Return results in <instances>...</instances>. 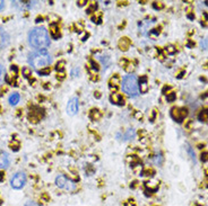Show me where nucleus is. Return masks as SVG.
Returning a JSON list of instances; mask_svg holds the SVG:
<instances>
[{
	"mask_svg": "<svg viewBox=\"0 0 208 206\" xmlns=\"http://www.w3.org/2000/svg\"><path fill=\"white\" fill-rule=\"evenodd\" d=\"M63 66H65V62L63 61H61V62H59L58 64H57V70L58 71H63Z\"/></svg>",
	"mask_w": 208,
	"mask_h": 206,
	"instance_id": "5701e85b",
	"label": "nucleus"
},
{
	"mask_svg": "<svg viewBox=\"0 0 208 206\" xmlns=\"http://www.w3.org/2000/svg\"><path fill=\"white\" fill-rule=\"evenodd\" d=\"M26 180H27V178H26V175L23 171H19V172H16L14 176L11 177L10 179V186L11 188H14V189H22L26 184Z\"/></svg>",
	"mask_w": 208,
	"mask_h": 206,
	"instance_id": "39448f33",
	"label": "nucleus"
},
{
	"mask_svg": "<svg viewBox=\"0 0 208 206\" xmlns=\"http://www.w3.org/2000/svg\"><path fill=\"white\" fill-rule=\"evenodd\" d=\"M172 117L174 118L175 121L181 122L183 118L187 116V109H179V108H173L171 112Z\"/></svg>",
	"mask_w": 208,
	"mask_h": 206,
	"instance_id": "0eeeda50",
	"label": "nucleus"
},
{
	"mask_svg": "<svg viewBox=\"0 0 208 206\" xmlns=\"http://www.w3.org/2000/svg\"><path fill=\"white\" fill-rule=\"evenodd\" d=\"M39 73L40 74H49L50 73V70L46 69V70H44V71H39Z\"/></svg>",
	"mask_w": 208,
	"mask_h": 206,
	"instance_id": "a878e982",
	"label": "nucleus"
},
{
	"mask_svg": "<svg viewBox=\"0 0 208 206\" xmlns=\"http://www.w3.org/2000/svg\"><path fill=\"white\" fill-rule=\"evenodd\" d=\"M24 206H41L40 204H36L35 202H27Z\"/></svg>",
	"mask_w": 208,
	"mask_h": 206,
	"instance_id": "393cba45",
	"label": "nucleus"
},
{
	"mask_svg": "<svg viewBox=\"0 0 208 206\" xmlns=\"http://www.w3.org/2000/svg\"><path fill=\"white\" fill-rule=\"evenodd\" d=\"M56 185L57 187H59L60 189H65V190L67 191H75L76 188H77V186H76L74 181L69 179V178H67L66 176H63V175L57 176Z\"/></svg>",
	"mask_w": 208,
	"mask_h": 206,
	"instance_id": "20e7f679",
	"label": "nucleus"
},
{
	"mask_svg": "<svg viewBox=\"0 0 208 206\" xmlns=\"http://www.w3.org/2000/svg\"><path fill=\"white\" fill-rule=\"evenodd\" d=\"M135 136V132H134V130H129L128 132H127V134H126V140H130V139H132Z\"/></svg>",
	"mask_w": 208,
	"mask_h": 206,
	"instance_id": "a211bd4d",
	"label": "nucleus"
},
{
	"mask_svg": "<svg viewBox=\"0 0 208 206\" xmlns=\"http://www.w3.org/2000/svg\"><path fill=\"white\" fill-rule=\"evenodd\" d=\"M198 119L201 122H207L208 121V109H202L198 115Z\"/></svg>",
	"mask_w": 208,
	"mask_h": 206,
	"instance_id": "2eb2a0df",
	"label": "nucleus"
},
{
	"mask_svg": "<svg viewBox=\"0 0 208 206\" xmlns=\"http://www.w3.org/2000/svg\"><path fill=\"white\" fill-rule=\"evenodd\" d=\"M175 98H176V96H175L174 92H171V94H167V96H166L167 101H173V100H174Z\"/></svg>",
	"mask_w": 208,
	"mask_h": 206,
	"instance_id": "aec40b11",
	"label": "nucleus"
},
{
	"mask_svg": "<svg viewBox=\"0 0 208 206\" xmlns=\"http://www.w3.org/2000/svg\"><path fill=\"white\" fill-rule=\"evenodd\" d=\"M201 161H208V152H204L202 154H201Z\"/></svg>",
	"mask_w": 208,
	"mask_h": 206,
	"instance_id": "b1692460",
	"label": "nucleus"
},
{
	"mask_svg": "<svg viewBox=\"0 0 208 206\" xmlns=\"http://www.w3.org/2000/svg\"><path fill=\"white\" fill-rule=\"evenodd\" d=\"M4 74H5V68L2 66V64H0V83L4 80Z\"/></svg>",
	"mask_w": 208,
	"mask_h": 206,
	"instance_id": "4be33fe9",
	"label": "nucleus"
},
{
	"mask_svg": "<svg viewBox=\"0 0 208 206\" xmlns=\"http://www.w3.org/2000/svg\"><path fill=\"white\" fill-rule=\"evenodd\" d=\"M129 46H130L129 38H127V37H122V38L119 41V48H120L121 51H127Z\"/></svg>",
	"mask_w": 208,
	"mask_h": 206,
	"instance_id": "9d476101",
	"label": "nucleus"
},
{
	"mask_svg": "<svg viewBox=\"0 0 208 206\" xmlns=\"http://www.w3.org/2000/svg\"><path fill=\"white\" fill-rule=\"evenodd\" d=\"M200 46L202 50H206V48H208V40L207 38H205V40H202L200 42Z\"/></svg>",
	"mask_w": 208,
	"mask_h": 206,
	"instance_id": "412c9836",
	"label": "nucleus"
},
{
	"mask_svg": "<svg viewBox=\"0 0 208 206\" xmlns=\"http://www.w3.org/2000/svg\"><path fill=\"white\" fill-rule=\"evenodd\" d=\"M111 101L112 103L117 104V105H123V104H124V100H123L122 96L119 95V94H112Z\"/></svg>",
	"mask_w": 208,
	"mask_h": 206,
	"instance_id": "f8f14e48",
	"label": "nucleus"
},
{
	"mask_svg": "<svg viewBox=\"0 0 208 206\" xmlns=\"http://www.w3.org/2000/svg\"><path fill=\"white\" fill-rule=\"evenodd\" d=\"M28 43L32 48H36L37 51L45 50L50 45V36L48 30L44 27H34L28 33Z\"/></svg>",
	"mask_w": 208,
	"mask_h": 206,
	"instance_id": "f257e3e1",
	"label": "nucleus"
},
{
	"mask_svg": "<svg viewBox=\"0 0 208 206\" xmlns=\"http://www.w3.org/2000/svg\"><path fill=\"white\" fill-rule=\"evenodd\" d=\"M78 108H79V103H78L77 97H72L67 104V113L70 116H74L78 113Z\"/></svg>",
	"mask_w": 208,
	"mask_h": 206,
	"instance_id": "423d86ee",
	"label": "nucleus"
},
{
	"mask_svg": "<svg viewBox=\"0 0 208 206\" xmlns=\"http://www.w3.org/2000/svg\"><path fill=\"white\" fill-rule=\"evenodd\" d=\"M187 151H188V153L190 154V157H191V159H192L193 161L196 162V155H195V152H193L192 147H190L189 145H187Z\"/></svg>",
	"mask_w": 208,
	"mask_h": 206,
	"instance_id": "f3484780",
	"label": "nucleus"
},
{
	"mask_svg": "<svg viewBox=\"0 0 208 206\" xmlns=\"http://www.w3.org/2000/svg\"><path fill=\"white\" fill-rule=\"evenodd\" d=\"M52 62V58L45 50L35 51L33 53H30L28 55V63L30 66L36 70L44 69L48 66H50Z\"/></svg>",
	"mask_w": 208,
	"mask_h": 206,
	"instance_id": "f03ea898",
	"label": "nucleus"
},
{
	"mask_svg": "<svg viewBox=\"0 0 208 206\" xmlns=\"http://www.w3.org/2000/svg\"><path fill=\"white\" fill-rule=\"evenodd\" d=\"M50 33H51L53 38H58V37L60 36V30H59V27H58L57 24H52V25H50Z\"/></svg>",
	"mask_w": 208,
	"mask_h": 206,
	"instance_id": "ddd939ff",
	"label": "nucleus"
},
{
	"mask_svg": "<svg viewBox=\"0 0 208 206\" xmlns=\"http://www.w3.org/2000/svg\"><path fill=\"white\" fill-rule=\"evenodd\" d=\"M154 8H162V5H157V2H154Z\"/></svg>",
	"mask_w": 208,
	"mask_h": 206,
	"instance_id": "cd10ccee",
	"label": "nucleus"
},
{
	"mask_svg": "<svg viewBox=\"0 0 208 206\" xmlns=\"http://www.w3.org/2000/svg\"><path fill=\"white\" fill-rule=\"evenodd\" d=\"M119 77L118 76H114V77L112 78L111 81H110V88H111V90H117L118 89V85H119Z\"/></svg>",
	"mask_w": 208,
	"mask_h": 206,
	"instance_id": "4468645a",
	"label": "nucleus"
},
{
	"mask_svg": "<svg viewBox=\"0 0 208 206\" xmlns=\"http://www.w3.org/2000/svg\"><path fill=\"white\" fill-rule=\"evenodd\" d=\"M91 117L93 118V119H98L101 117V113L97 109H93L92 113H91Z\"/></svg>",
	"mask_w": 208,
	"mask_h": 206,
	"instance_id": "dca6fc26",
	"label": "nucleus"
},
{
	"mask_svg": "<svg viewBox=\"0 0 208 206\" xmlns=\"http://www.w3.org/2000/svg\"><path fill=\"white\" fill-rule=\"evenodd\" d=\"M19 100H20V96H19V94H17V92L11 94V95L9 96V98H8V101H9V104H10L11 106L17 105V104L19 103Z\"/></svg>",
	"mask_w": 208,
	"mask_h": 206,
	"instance_id": "1a4fd4ad",
	"label": "nucleus"
},
{
	"mask_svg": "<svg viewBox=\"0 0 208 206\" xmlns=\"http://www.w3.org/2000/svg\"><path fill=\"white\" fill-rule=\"evenodd\" d=\"M5 8V1H0V10H2Z\"/></svg>",
	"mask_w": 208,
	"mask_h": 206,
	"instance_id": "bb28decb",
	"label": "nucleus"
},
{
	"mask_svg": "<svg viewBox=\"0 0 208 206\" xmlns=\"http://www.w3.org/2000/svg\"><path fill=\"white\" fill-rule=\"evenodd\" d=\"M10 165V159L4 151H0V169H6Z\"/></svg>",
	"mask_w": 208,
	"mask_h": 206,
	"instance_id": "6e6552de",
	"label": "nucleus"
},
{
	"mask_svg": "<svg viewBox=\"0 0 208 206\" xmlns=\"http://www.w3.org/2000/svg\"><path fill=\"white\" fill-rule=\"evenodd\" d=\"M166 52L170 53V54H174L175 52H176V48L173 45H169V46H166Z\"/></svg>",
	"mask_w": 208,
	"mask_h": 206,
	"instance_id": "6ab92c4d",
	"label": "nucleus"
},
{
	"mask_svg": "<svg viewBox=\"0 0 208 206\" xmlns=\"http://www.w3.org/2000/svg\"><path fill=\"white\" fill-rule=\"evenodd\" d=\"M121 89L122 91L129 97H137L139 95V85H138L137 77L132 73L124 76L121 81Z\"/></svg>",
	"mask_w": 208,
	"mask_h": 206,
	"instance_id": "7ed1b4c3",
	"label": "nucleus"
},
{
	"mask_svg": "<svg viewBox=\"0 0 208 206\" xmlns=\"http://www.w3.org/2000/svg\"><path fill=\"white\" fill-rule=\"evenodd\" d=\"M139 89H140L141 92H147L148 90V85H147V78L146 77H141L140 80H139Z\"/></svg>",
	"mask_w": 208,
	"mask_h": 206,
	"instance_id": "9b49d317",
	"label": "nucleus"
}]
</instances>
